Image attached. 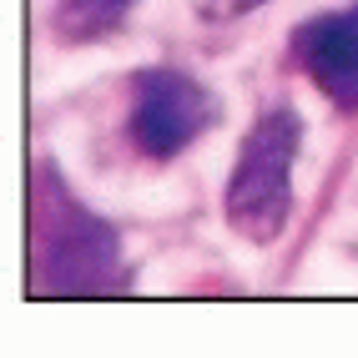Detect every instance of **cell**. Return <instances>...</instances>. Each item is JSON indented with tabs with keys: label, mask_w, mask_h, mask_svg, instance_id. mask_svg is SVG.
<instances>
[{
	"label": "cell",
	"mask_w": 358,
	"mask_h": 358,
	"mask_svg": "<svg viewBox=\"0 0 358 358\" xmlns=\"http://www.w3.org/2000/svg\"><path fill=\"white\" fill-rule=\"evenodd\" d=\"M31 293H111L122 288V243L45 172L36 177V227H31Z\"/></svg>",
	"instance_id": "cell-1"
},
{
	"label": "cell",
	"mask_w": 358,
	"mask_h": 358,
	"mask_svg": "<svg viewBox=\"0 0 358 358\" xmlns=\"http://www.w3.org/2000/svg\"><path fill=\"white\" fill-rule=\"evenodd\" d=\"M303 147V122L293 106L262 111L227 182V222L248 243H273L293 217V162Z\"/></svg>",
	"instance_id": "cell-2"
},
{
	"label": "cell",
	"mask_w": 358,
	"mask_h": 358,
	"mask_svg": "<svg viewBox=\"0 0 358 358\" xmlns=\"http://www.w3.org/2000/svg\"><path fill=\"white\" fill-rule=\"evenodd\" d=\"M217 122V101H212V91L197 86L192 76H182V71H141L131 81V116H127V131L136 141L141 157L152 162H172L182 147H192V141Z\"/></svg>",
	"instance_id": "cell-3"
},
{
	"label": "cell",
	"mask_w": 358,
	"mask_h": 358,
	"mask_svg": "<svg viewBox=\"0 0 358 358\" xmlns=\"http://www.w3.org/2000/svg\"><path fill=\"white\" fill-rule=\"evenodd\" d=\"M293 51H298V66L313 76V86L333 106L358 111V6L308 20Z\"/></svg>",
	"instance_id": "cell-4"
},
{
	"label": "cell",
	"mask_w": 358,
	"mask_h": 358,
	"mask_svg": "<svg viewBox=\"0 0 358 358\" xmlns=\"http://www.w3.org/2000/svg\"><path fill=\"white\" fill-rule=\"evenodd\" d=\"M136 6V0H61L56 6V36L61 41H96L106 31L122 26V15Z\"/></svg>",
	"instance_id": "cell-5"
},
{
	"label": "cell",
	"mask_w": 358,
	"mask_h": 358,
	"mask_svg": "<svg viewBox=\"0 0 358 358\" xmlns=\"http://www.w3.org/2000/svg\"><path fill=\"white\" fill-rule=\"evenodd\" d=\"M257 6H268V0H192V10H197L202 20H212V26H227V20L248 15V10H257Z\"/></svg>",
	"instance_id": "cell-6"
}]
</instances>
